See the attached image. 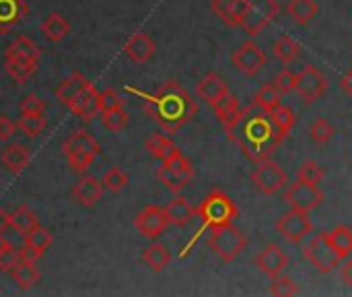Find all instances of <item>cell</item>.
Masks as SVG:
<instances>
[{
  "label": "cell",
  "instance_id": "29",
  "mask_svg": "<svg viewBox=\"0 0 352 297\" xmlns=\"http://www.w3.org/2000/svg\"><path fill=\"white\" fill-rule=\"evenodd\" d=\"M142 263L153 271V273H161L169 267L171 263V252L163 246V244H151L148 248H144L142 252Z\"/></svg>",
  "mask_w": 352,
  "mask_h": 297
},
{
  "label": "cell",
  "instance_id": "17",
  "mask_svg": "<svg viewBox=\"0 0 352 297\" xmlns=\"http://www.w3.org/2000/svg\"><path fill=\"white\" fill-rule=\"evenodd\" d=\"M72 198L80 205V207H95L101 198H103V182H99L93 176H82L74 186H72Z\"/></svg>",
  "mask_w": 352,
  "mask_h": 297
},
{
  "label": "cell",
  "instance_id": "36",
  "mask_svg": "<svg viewBox=\"0 0 352 297\" xmlns=\"http://www.w3.org/2000/svg\"><path fill=\"white\" fill-rule=\"evenodd\" d=\"M280 101H283V93L278 91V87H276L274 83L264 85V87L256 93V97H254V103H256L258 107H262L264 112H268V114H270L274 107H278Z\"/></svg>",
  "mask_w": 352,
  "mask_h": 297
},
{
  "label": "cell",
  "instance_id": "25",
  "mask_svg": "<svg viewBox=\"0 0 352 297\" xmlns=\"http://www.w3.org/2000/svg\"><path fill=\"white\" fill-rule=\"evenodd\" d=\"M37 64L39 62L23 60L16 56H4V70L14 83H27L37 72Z\"/></svg>",
  "mask_w": 352,
  "mask_h": 297
},
{
  "label": "cell",
  "instance_id": "43",
  "mask_svg": "<svg viewBox=\"0 0 352 297\" xmlns=\"http://www.w3.org/2000/svg\"><path fill=\"white\" fill-rule=\"evenodd\" d=\"M270 294L278 297H289V296H297L299 294V287L297 283L289 277V275H276L272 277V283H270Z\"/></svg>",
  "mask_w": 352,
  "mask_h": 297
},
{
  "label": "cell",
  "instance_id": "3",
  "mask_svg": "<svg viewBox=\"0 0 352 297\" xmlns=\"http://www.w3.org/2000/svg\"><path fill=\"white\" fill-rule=\"evenodd\" d=\"M196 215L200 217L202 227L196 232L194 240L186 246V250L182 252V258L188 256V252L192 250V246L196 244V240L202 236L204 229H217V227H223V225L233 223V219L237 217V207H235V203H233L223 190H212V192L202 201V205L196 209Z\"/></svg>",
  "mask_w": 352,
  "mask_h": 297
},
{
  "label": "cell",
  "instance_id": "6",
  "mask_svg": "<svg viewBox=\"0 0 352 297\" xmlns=\"http://www.w3.org/2000/svg\"><path fill=\"white\" fill-rule=\"evenodd\" d=\"M243 2H245V8H243L239 27L248 35H260L278 17L276 0H243Z\"/></svg>",
  "mask_w": 352,
  "mask_h": 297
},
{
  "label": "cell",
  "instance_id": "41",
  "mask_svg": "<svg viewBox=\"0 0 352 297\" xmlns=\"http://www.w3.org/2000/svg\"><path fill=\"white\" fill-rule=\"evenodd\" d=\"M334 134H336V128H334L326 118H318V120L309 126V136H311V141L318 143V145L330 143V141L334 139Z\"/></svg>",
  "mask_w": 352,
  "mask_h": 297
},
{
  "label": "cell",
  "instance_id": "31",
  "mask_svg": "<svg viewBox=\"0 0 352 297\" xmlns=\"http://www.w3.org/2000/svg\"><path fill=\"white\" fill-rule=\"evenodd\" d=\"M4 56H16V58H23V60H31V62H39L41 58V52L39 48L25 35L16 37L4 52Z\"/></svg>",
  "mask_w": 352,
  "mask_h": 297
},
{
  "label": "cell",
  "instance_id": "48",
  "mask_svg": "<svg viewBox=\"0 0 352 297\" xmlns=\"http://www.w3.org/2000/svg\"><path fill=\"white\" fill-rule=\"evenodd\" d=\"M43 112H45V101L37 97L35 93L27 95L21 101V114H43Z\"/></svg>",
  "mask_w": 352,
  "mask_h": 297
},
{
  "label": "cell",
  "instance_id": "1",
  "mask_svg": "<svg viewBox=\"0 0 352 297\" xmlns=\"http://www.w3.org/2000/svg\"><path fill=\"white\" fill-rule=\"evenodd\" d=\"M126 91L142 99L144 114L151 116L167 134H175L198 114L194 97L188 93L186 87H182L173 79L165 81L155 93H142L132 87H126Z\"/></svg>",
  "mask_w": 352,
  "mask_h": 297
},
{
  "label": "cell",
  "instance_id": "23",
  "mask_svg": "<svg viewBox=\"0 0 352 297\" xmlns=\"http://www.w3.org/2000/svg\"><path fill=\"white\" fill-rule=\"evenodd\" d=\"M165 215H167V221L171 225H177V227H186L194 217H196V209L190 205L188 198L184 196H175L173 201L167 203L165 207Z\"/></svg>",
  "mask_w": 352,
  "mask_h": 297
},
{
  "label": "cell",
  "instance_id": "4",
  "mask_svg": "<svg viewBox=\"0 0 352 297\" xmlns=\"http://www.w3.org/2000/svg\"><path fill=\"white\" fill-rule=\"evenodd\" d=\"M62 151L72 172L82 174L93 165L95 157L101 153V145L87 130H76L66 139V143L62 145Z\"/></svg>",
  "mask_w": 352,
  "mask_h": 297
},
{
  "label": "cell",
  "instance_id": "28",
  "mask_svg": "<svg viewBox=\"0 0 352 297\" xmlns=\"http://www.w3.org/2000/svg\"><path fill=\"white\" fill-rule=\"evenodd\" d=\"M212 107H214V114H217V118H219V122L223 124L225 130L231 128L235 124V120L239 118V114H241L239 101H237V97L231 91L223 99H219Z\"/></svg>",
  "mask_w": 352,
  "mask_h": 297
},
{
  "label": "cell",
  "instance_id": "26",
  "mask_svg": "<svg viewBox=\"0 0 352 297\" xmlns=\"http://www.w3.org/2000/svg\"><path fill=\"white\" fill-rule=\"evenodd\" d=\"M10 277H12V281H14L23 291H29L31 287H35V285L39 283V279H41V275H39V271H37V267H35V260H27V258H23V260L10 271Z\"/></svg>",
  "mask_w": 352,
  "mask_h": 297
},
{
  "label": "cell",
  "instance_id": "7",
  "mask_svg": "<svg viewBox=\"0 0 352 297\" xmlns=\"http://www.w3.org/2000/svg\"><path fill=\"white\" fill-rule=\"evenodd\" d=\"M303 256H305V260H309V263L316 267V271L322 273V275H330V273L336 271V269L340 267V263H342L340 254L334 250V246H332V242H330V238H328V232L318 234V236L305 246Z\"/></svg>",
  "mask_w": 352,
  "mask_h": 297
},
{
  "label": "cell",
  "instance_id": "24",
  "mask_svg": "<svg viewBox=\"0 0 352 297\" xmlns=\"http://www.w3.org/2000/svg\"><path fill=\"white\" fill-rule=\"evenodd\" d=\"M243 8H245L243 0H212V12L227 27H239Z\"/></svg>",
  "mask_w": 352,
  "mask_h": 297
},
{
  "label": "cell",
  "instance_id": "13",
  "mask_svg": "<svg viewBox=\"0 0 352 297\" xmlns=\"http://www.w3.org/2000/svg\"><path fill=\"white\" fill-rule=\"evenodd\" d=\"M169 221L165 215V209L157 207V205H148L144 207L136 217H134V227L140 232V236L157 240L165 229H167Z\"/></svg>",
  "mask_w": 352,
  "mask_h": 297
},
{
  "label": "cell",
  "instance_id": "27",
  "mask_svg": "<svg viewBox=\"0 0 352 297\" xmlns=\"http://www.w3.org/2000/svg\"><path fill=\"white\" fill-rule=\"evenodd\" d=\"M74 116H78L82 122H91L93 118H97L99 116V112H101V101H99V91L95 89V87H91L78 101H76V105L70 110Z\"/></svg>",
  "mask_w": 352,
  "mask_h": 297
},
{
  "label": "cell",
  "instance_id": "21",
  "mask_svg": "<svg viewBox=\"0 0 352 297\" xmlns=\"http://www.w3.org/2000/svg\"><path fill=\"white\" fill-rule=\"evenodd\" d=\"M29 159H31V153L25 145H8L2 153H0V161L2 165L12 174V176H19L25 172V167L29 165Z\"/></svg>",
  "mask_w": 352,
  "mask_h": 297
},
{
  "label": "cell",
  "instance_id": "50",
  "mask_svg": "<svg viewBox=\"0 0 352 297\" xmlns=\"http://www.w3.org/2000/svg\"><path fill=\"white\" fill-rule=\"evenodd\" d=\"M340 277H342V281L349 285V287H352V260L349 258L344 265H342V269H340Z\"/></svg>",
  "mask_w": 352,
  "mask_h": 297
},
{
  "label": "cell",
  "instance_id": "40",
  "mask_svg": "<svg viewBox=\"0 0 352 297\" xmlns=\"http://www.w3.org/2000/svg\"><path fill=\"white\" fill-rule=\"evenodd\" d=\"M103 188L109 190L111 194H120L126 186H128V174L122 167H109L103 176Z\"/></svg>",
  "mask_w": 352,
  "mask_h": 297
},
{
  "label": "cell",
  "instance_id": "38",
  "mask_svg": "<svg viewBox=\"0 0 352 297\" xmlns=\"http://www.w3.org/2000/svg\"><path fill=\"white\" fill-rule=\"evenodd\" d=\"M270 118H272V122H274V126H276V130L280 132L283 139H287L291 134V130L295 128V122H297L295 112L291 107H285L283 103L270 112Z\"/></svg>",
  "mask_w": 352,
  "mask_h": 297
},
{
  "label": "cell",
  "instance_id": "15",
  "mask_svg": "<svg viewBox=\"0 0 352 297\" xmlns=\"http://www.w3.org/2000/svg\"><path fill=\"white\" fill-rule=\"evenodd\" d=\"M254 263H256V267H258L264 275H268V277L272 279V277L285 273V269L289 267V256L285 254V250H283L280 246L268 244V246L254 258Z\"/></svg>",
  "mask_w": 352,
  "mask_h": 297
},
{
  "label": "cell",
  "instance_id": "47",
  "mask_svg": "<svg viewBox=\"0 0 352 297\" xmlns=\"http://www.w3.org/2000/svg\"><path fill=\"white\" fill-rule=\"evenodd\" d=\"M295 79H297V72H293L291 68H285L276 74L274 85L278 87V91L283 95H289L291 91H295Z\"/></svg>",
  "mask_w": 352,
  "mask_h": 297
},
{
  "label": "cell",
  "instance_id": "22",
  "mask_svg": "<svg viewBox=\"0 0 352 297\" xmlns=\"http://www.w3.org/2000/svg\"><path fill=\"white\" fill-rule=\"evenodd\" d=\"M39 29H41L43 37H45L47 41L60 43V41H64V39L68 37V33H70V23H68L66 17H62L60 12H50V14L41 21Z\"/></svg>",
  "mask_w": 352,
  "mask_h": 297
},
{
  "label": "cell",
  "instance_id": "53",
  "mask_svg": "<svg viewBox=\"0 0 352 297\" xmlns=\"http://www.w3.org/2000/svg\"><path fill=\"white\" fill-rule=\"evenodd\" d=\"M8 246H10V244H8V240H6V238H4V236L0 234V254H2V252H4V250L8 248Z\"/></svg>",
  "mask_w": 352,
  "mask_h": 297
},
{
  "label": "cell",
  "instance_id": "18",
  "mask_svg": "<svg viewBox=\"0 0 352 297\" xmlns=\"http://www.w3.org/2000/svg\"><path fill=\"white\" fill-rule=\"evenodd\" d=\"M124 52H126V56H128L134 64H146V62L153 60V56H155V52H157V45H155V41H153L151 35L138 31V33H134V35L126 41Z\"/></svg>",
  "mask_w": 352,
  "mask_h": 297
},
{
  "label": "cell",
  "instance_id": "37",
  "mask_svg": "<svg viewBox=\"0 0 352 297\" xmlns=\"http://www.w3.org/2000/svg\"><path fill=\"white\" fill-rule=\"evenodd\" d=\"M301 54V45L291 37V35H283L278 37V41L274 43V56L283 62V64H291L299 58Z\"/></svg>",
  "mask_w": 352,
  "mask_h": 297
},
{
  "label": "cell",
  "instance_id": "10",
  "mask_svg": "<svg viewBox=\"0 0 352 297\" xmlns=\"http://www.w3.org/2000/svg\"><path fill=\"white\" fill-rule=\"evenodd\" d=\"M252 182H254V186L260 192L276 194V192H280L289 184V176L285 174V170L276 161L264 159V161L258 163L256 172L252 174Z\"/></svg>",
  "mask_w": 352,
  "mask_h": 297
},
{
  "label": "cell",
  "instance_id": "5",
  "mask_svg": "<svg viewBox=\"0 0 352 297\" xmlns=\"http://www.w3.org/2000/svg\"><path fill=\"white\" fill-rule=\"evenodd\" d=\"M208 248H210L223 263H233V260L248 248V238H245L233 223H229V225L210 229Z\"/></svg>",
  "mask_w": 352,
  "mask_h": 297
},
{
  "label": "cell",
  "instance_id": "9",
  "mask_svg": "<svg viewBox=\"0 0 352 297\" xmlns=\"http://www.w3.org/2000/svg\"><path fill=\"white\" fill-rule=\"evenodd\" d=\"M295 91L305 103H316L328 91V79L311 64L301 68L295 79Z\"/></svg>",
  "mask_w": 352,
  "mask_h": 297
},
{
  "label": "cell",
  "instance_id": "32",
  "mask_svg": "<svg viewBox=\"0 0 352 297\" xmlns=\"http://www.w3.org/2000/svg\"><path fill=\"white\" fill-rule=\"evenodd\" d=\"M144 147H146V151L151 153V157L161 159V161L169 159V157L177 151L175 143H173L169 136H165V134H153V136L144 143Z\"/></svg>",
  "mask_w": 352,
  "mask_h": 297
},
{
  "label": "cell",
  "instance_id": "45",
  "mask_svg": "<svg viewBox=\"0 0 352 297\" xmlns=\"http://www.w3.org/2000/svg\"><path fill=\"white\" fill-rule=\"evenodd\" d=\"M23 260V250L21 248H12L8 246L2 254H0V273L10 275V271Z\"/></svg>",
  "mask_w": 352,
  "mask_h": 297
},
{
  "label": "cell",
  "instance_id": "16",
  "mask_svg": "<svg viewBox=\"0 0 352 297\" xmlns=\"http://www.w3.org/2000/svg\"><path fill=\"white\" fill-rule=\"evenodd\" d=\"M52 244H54L52 234L45 227L37 225V227H33L31 232L25 234V242H23V248H21L23 250V258H27V260H39L50 250Z\"/></svg>",
  "mask_w": 352,
  "mask_h": 297
},
{
  "label": "cell",
  "instance_id": "49",
  "mask_svg": "<svg viewBox=\"0 0 352 297\" xmlns=\"http://www.w3.org/2000/svg\"><path fill=\"white\" fill-rule=\"evenodd\" d=\"M14 132H16V124L8 118V116H0V141L2 143H6V141H10L12 136H14Z\"/></svg>",
  "mask_w": 352,
  "mask_h": 297
},
{
  "label": "cell",
  "instance_id": "19",
  "mask_svg": "<svg viewBox=\"0 0 352 297\" xmlns=\"http://www.w3.org/2000/svg\"><path fill=\"white\" fill-rule=\"evenodd\" d=\"M196 93L202 101H206L208 105H214L219 99H223L229 93V85L225 83V79H221L217 72H208L198 85H196Z\"/></svg>",
  "mask_w": 352,
  "mask_h": 297
},
{
  "label": "cell",
  "instance_id": "33",
  "mask_svg": "<svg viewBox=\"0 0 352 297\" xmlns=\"http://www.w3.org/2000/svg\"><path fill=\"white\" fill-rule=\"evenodd\" d=\"M39 225V219H37V215L27 207V205H21L12 215H10V227L16 232V234H27V232H31L33 227H37Z\"/></svg>",
  "mask_w": 352,
  "mask_h": 297
},
{
  "label": "cell",
  "instance_id": "30",
  "mask_svg": "<svg viewBox=\"0 0 352 297\" xmlns=\"http://www.w3.org/2000/svg\"><path fill=\"white\" fill-rule=\"evenodd\" d=\"M318 2L316 0H289L287 12L297 25H307L316 19L318 14Z\"/></svg>",
  "mask_w": 352,
  "mask_h": 297
},
{
  "label": "cell",
  "instance_id": "52",
  "mask_svg": "<svg viewBox=\"0 0 352 297\" xmlns=\"http://www.w3.org/2000/svg\"><path fill=\"white\" fill-rule=\"evenodd\" d=\"M6 227H10V215L0 207V234H4Z\"/></svg>",
  "mask_w": 352,
  "mask_h": 297
},
{
  "label": "cell",
  "instance_id": "14",
  "mask_svg": "<svg viewBox=\"0 0 352 297\" xmlns=\"http://www.w3.org/2000/svg\"><path fill=\"white\" fill-rule=\"evenodd\" d=\"M91 87H93V83H91L87 76H82L80 72H72L68 79H64V81L60 83V87L56 89V97H58V101H60L64 107L72 110V107L76 105V101H78Z\"/></svg>",
  "mask_w": 352,
  "mask_h": 297
},
{
  "label": "cell",
  "instance_id": "39",
  "mask_svg": "<svg viewBox=\"0 0 352 297\" xmlns=\"http://www.w3.org/2000/svg\"><path fill=\"white\" fill-rule=\"evenodd\" d=\"M16 126L21 128V132L29 139H35L41 134V130L45 128V118L43 114H23L16 122Z\"/></svg>",
  "mask_w": 352,
  "mask_h": 297
},
{
  "label": "cell",
  "instance_id": "34",
  "mask_svg": "<svg viewBox=\"0 0 352 297\" xmlns=\"http://www.w3.org/2000/svg\"><path fill=\"white\" fill-rule=\"evenodd\" d=\"M328 238L334 246V250L340 254V258H349L352 254V229L349 225H338L336 229L328 232Z\"/></svg>",
  "mask_w": 352,
  "mask_h": 297
},
{
  "label": "cell",
  "instance_id": "42",
  "mask_svg": "<svg viewBox=\"0 0 352 297\" xmlns=\"http://www.w3.org/2000/svg\"><path fill=\"white\" fill-rule=\"evenodd\" d=\"M101 120H103V126L109 130V132H122L126 126H128V112L122 107V110H113V112H101Z\"/></svg>",
  "mask_w": 352,
  "mask_h": 297
},
{
  "label": "cell",
  "instance_id": "51",
  "mask_svg": "<svg viewBox=\"0 0 352 297\" xmlns=\"http://www.w3.org/2000/svg\"><path fill=\"white\" fill-rule=\"evenodd\" d=\"M340 87L344 89V93H349L352 97V70H349L344 76H342V83H340Z\"/></svg>",
  "mask_w": 352,
  "mask_h": 297
},
{
  "label": "cell",
  "instance_id": "2",
  "mask_svg": "<svg viewBox=\"0 0 352 297\" xmlns=\"http://www.w3.org/2000/svg\"><path fill=\"white\" fill-rule=\"evenodd\" d=\"M225 132L241 149V153L254 163L270 159L276 147L285 141L280 132L276 130L270 114L258 107L256 103L241 110L235 124L227 128Z\"/></svg>",
  "mask_w": 352,
  "mask_h": 297
},
{
  "label": "cell",
  "instance_id": "46",
  "mask_svg": "<svg viewBox=\"0 0 352 297\" xmlns=\"http://www.w3.org/2000/svg\"><path fill=\"white\" fill-rule=\"evenodd\" d=\"M99 101H101V112H113V110H122L126 105V101L113 89H103L99 93Z\"/></svg>",
  "mask_w": 352,
  "mask_h": 297
},
{
  "label": "cell",
  "instance_id": "20",
  "mask_svg": "<svg viewBox=\"0 0 352 297\" xmlns=\"http://www.w3.org/2000/svg\"><path fill=\"white\" fill-rule=\"evenodd\" d=\"M29 14V6L23 0H0V33L19 25Z\"/></svg>",
  "mask_w": 352,
  "mask_h": 297
},
{
  "label": "cell",
  "instance_id": "11",
  "mask_svg": "<svg viewBox=\"0 0 352 297\" xmlns=\"http://www.w3.org/2000/svg\"><path fill=\"white\" fill-rule=\"evenodd\" d=\"M324 192L318 188V184H309V182H301L297 180L295 184L289 186V190L285 192V203L295 209V211H303L309 213L314 209H318L324 203Z\"/></svg>",
  "mask_w": 352,
  "mask_h": 297
},
{
  "label": "cell",
  "instance_id": "8",
  "mask_svg": "<svg viewBox=\"0 0 352 297\" xmlns=\"http://www.w3.org/2000/svg\"><path fill=\"white\" fill-rule=\"evenodd\" d=\"M276 232H278V234L283 236V240H287L289 244H301L307 236L314 234V221H311L309 213L291 209L289 213H285V215L276 221Z\"/></svg>",
  "mask_w": 352,
  "mask_h": 297
},
{
  "label": "cell",
  "instance_id": "12",
  "mask_svg": "<svg viewBox=\"0 0 352 297\" xmlns=\"http://www.w3.org/2000/svg\"><path fill=\"white\" fill-rule=\"evenodd\" d=\"M231 62H233V66H235L239 72H243L245 76H256V74L266 66V54H264V50H262L256 41L250 39V41L241 43V45L233 52Z\"/></svg>",
  "mask_w": 352,
  "mask_h": 297
},
{
  "label": "cell",
  "instance_id": "35",
  "mask_svg": "<svg viewBox=\"0 0 352 297\" xmlns=\"http://www.w3.org/2000/svg\"><path fill=\"white\" fill-rule=\"evenodd\" d=\"M157 178H159V182H161L169 192H173V194H182V192H184V188L190 184V180H188V178H184V176H182V174H177L175 170L167 167L165 163L157 170Z\"/></svg>",
  "mask_w": 352,
  "mask_h": 297
},
{
  "label": "cell",
  "instance_id": "44",
  "mask_svg": "<svg viewBox=\"0 0 352 297\" xmlns=\"http://www.w3.org/2000/svg\"><path fill=\"white\" fill-rule=\"evenodd\" d=\"M297 180H301V182H309V184H320V182L324 180V170H322V165H320L318 161L307 159V161L299 167V172H297Z\"/></svg>",
  "mask_w": 352,
  "mask_h": 297
}]
</instances>
